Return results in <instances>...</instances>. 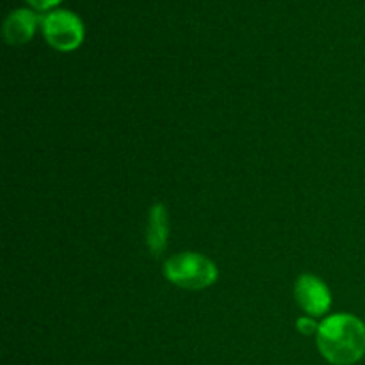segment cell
Here are the masks:
<instances>
[{"label": "cell", "mask_w": 365, "mask_h": 365, "mask_svg": "<svg viewBox=\"0 0 365 365\" xmlns=\"http://www.w3.org/2000/svg\"><path fill=\"white\" fill-rule=\"evenodd\" d=\"M317 348L334 365H353L365 355V324L349 314H335L317 330Z\"/></svg>", "instance_id": "6da1fadb"}, {"label": "cell", "mask_w": 365, "mask_h": 365, "mask_svg": "<svg viewBox=\"0 0 365 365\" xmlns=\"http://www.w3.org/2000/svg\"><path fill=\"white\" fill-rule=\"evenodd\" d=\"M163 271L170 284L187 291H202L217 280L216 264L195 252L177 253L164 262Z\"/></svg>", "instance_id": "7a4b0ae2"}, {"label": "cell", "mask_w": 365, "mask_h": 365, "mask_svg": "<svg viewBox=\"0 0 365 365\" xmlns=\"http://www.w3.org/2000/svg\"><path fill=\"white\" fill-rule=\"evenodd\" d=\"M41 24L46 41L59 52H71L78 48L84 39V25L71 11H52L43 18Z\"/></svg>", "instance_id": "3957f363"}, {"label": "cell", "mask_w": 365, "mask_h": 365, "mask_svg": "<svg viewBox=\"0 0 365 365\" xmlns=\"http://www.w3.org/2000/svg\"><path fill=\"white\" fill-rule=\"evenodd\" d=\"M294 296L298 305L309 316H324L331 307V294L327 284L314 274H302L296 280Z\"/></svg>", "instance_id": "277c9868"}, {"label": "cell", "mask_w": 365, "mask_h": 365, "mask_svg": "<svg viewBox=\"0 0 365 365\" xmlns=\"http://www.w3.org/2000/svg\"><path fill=\"white\" fill-rule=\"evenodd\" d=\"M38 14L29 9H16L6 18L2 27L4 39L9 45H24L29 39H32L38 25Z\"/></svg>", "instance_id": "5b68a950"}, {"label": "cell", "mask_w": 365, "mask_h": 365, "mask_svg": "<svg viewBox=\"0 0 365 365\" xmlns=\"http://www.w3.org/2000/svg\"><path fill=\"white\" fill-rule=\"evenodd\" d=\"M170 235V216L163 203L152 205L148 214V227H146V245L152 255H160L168 246Z\"/></svg>", "instance_id": "8992f818"}, {"label": "cell", "mask_w": 365, "mask_h": 365, "mask_svg": "<svg viewBox=\"0 0 365 365\" xmlns=\"http://www.w3.org/2000/svg\"><path fill=\"white\" fill-rule=\"evenodd\" d=\"M296 328H298L299 334L303 335L317 334V330H319V327H317L316 321H314L312 317H299V319L296 321Z\"/></svg>", "instance_id": "52a82bcc"}, {"label": "cell", "mask_w": 365, "mask_h": 365, "mask_svg": "<svg viewBox=\"0 0 365 365\" xmlns=\"http://www.w3.org/2000/svg\"><path fill=\"white\" fill-rule=\"evenodd\" d=\"M31 6H34L36 9L39 11H45V9H50V7L57 6V4L61 2V0H27Z\"/></svg>", "instance_id": "ba28073f"}]
</instances>
